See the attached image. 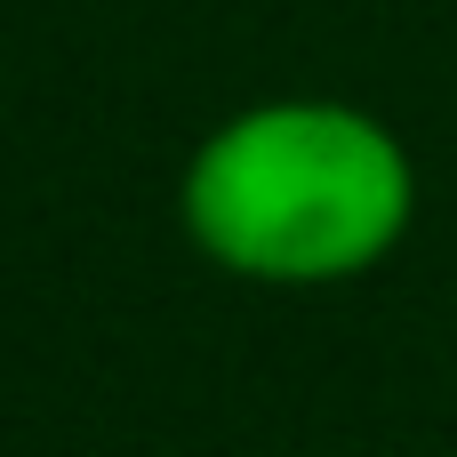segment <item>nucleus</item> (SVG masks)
Wrapping results in <instances>:
<instances>
[{"label":"nucleus","mask_w":457,"mask_h":457,"mask_svg":"<svg viewBox=\"0 0 457 457\" xmlns=\"http://www.w3.org/2000/svg\"><path fill=\"white\" fill-rule=\"evenodd\" d=\"M418 177L386 120L281 96L217 120L185 161V233L209 265L273 289L353 281L410 225Z\"/></svg>","instance_id":"f257e3e1"}]
</instances>
